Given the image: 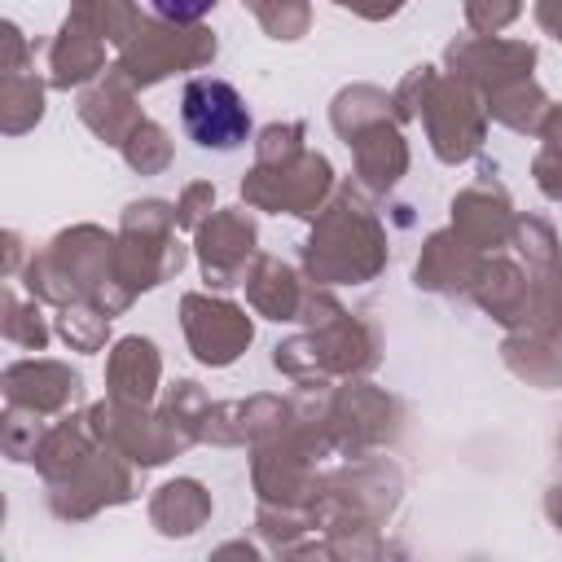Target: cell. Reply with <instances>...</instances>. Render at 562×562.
<instances>
[{"instance_id":"2","label":"cell","mask_w":562,"mask_h":562,"mask_svg":"<svg viewBox=\"0 0 562 562\" xmlns=\"http://www.w3.org/2000/svg\"><path fill=\"white\" fill-rule=\"evenodd\" d=\"M167 22H198L202 13H211L215 0H149Z\"/></svg>"},{"instance_id":"1","label":"cell","mask_w":562,"mask_h":562,"mask_svg":"<svg viewBox=\"0 0 562 562\" xmlns=\"http://www.w3.org/2000/svg\"><path fill=\"white\" fill-rule=\"evenodd\" d=\"M180 119L189 140H198L202 149H237L250 136V114L228 79H211V75L189 79L180 97Z\"/></svg>"}]
</instances>
